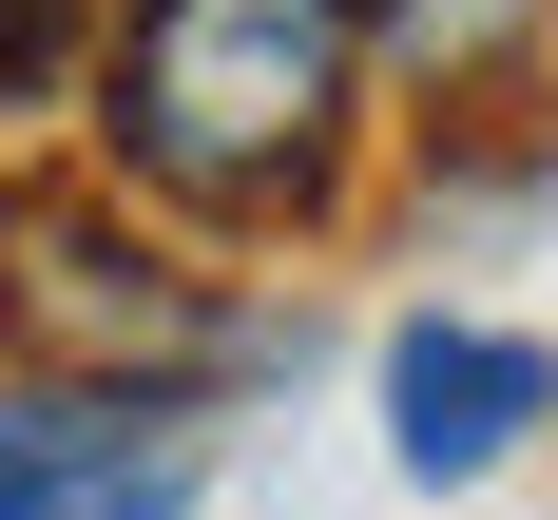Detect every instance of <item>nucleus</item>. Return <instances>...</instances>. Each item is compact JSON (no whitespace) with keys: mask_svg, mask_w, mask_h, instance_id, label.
Returning a JSON list of instances; mask_svg holds the SVG:
<instances>
[{"mask_svg":"<svg viewBox=\"0 0 558 520\" xmlns=\"http://www.w3.org/2000/svg\"><path fill=\"white\" fill-rule=\"evenodd\" d=\"M366 0H116L97 173L173 231H328L366 173Z\"/></svg>","mask_w":558,"mask_h":520,"instance_id":"nucleus-1","label":"nucleus"},{"mask_svg":"<svg viewBox=\"0 0 558 520\" xmlns=\"http://www.w3.org/2000/svg\"><path fill=\"white\" fill-rule=\"evenodd\" d=\"M0 366H77V386H231L270 366V328L213 270H173L135 193H39L0 173Z\"/></svg>","mask_w":558,"mask_h":520,"instance_id":"nucleus-2","label":"nucleus"},{"mask_svg":"<svg viewBox=\"0 0 558 520\" xmlns=\"http://www.w3.org/2000/svg\"><path fill=\"white\" fill-rule=\"evenodd\" d=\"M213 444L173 386H77V366H0V520H193Z\"/></svg>","mask_w":558,"mask_h":520,"instance_id":"nucleus-3","label":"nucleus"},{"mask_svg":"<svg viewBox=\"0 0 558 520\" xmlns=\"http://www.w3.org/2000/svg\"><path fill=\"white\" fill-rule=\"evenodd\" d=\"M558 424V347L539 328H482V309H424V328H386V462L404 482H501L520 444Z\"/></svg>","mask_w":558,"mask_h":520,"instance_id":"nucleus-4","label":"nucleus"},{"mask_svg":"<svg viewBox=\"0 0 558 520\" xmlns=\"http://www.w3.org/2000/svg\"><path fill=\"white\" fill-rule=\"evenodd\" d=\"M539 20L558 0H366V39H386L424 97H501L520 58H539Z\"/></svg>","mask_w":558,"mask_h":520,"instance_id":"nucleus-5","label":"nucleus"},{"mask_svg":"<svg viewBox=\"0 0 558 520\" xmlns=\"http://www.w3.org/2000/svg\"><path fill=\"white\" fill-rule=\"evenodd\" d=\"M97 39H116V0H0V116L77 97V77H97Z\"/></svg>","mask_w":558,"mask_h":520,"instance_id":"nucleus-6","label":"nucleus"}]
</instances>
